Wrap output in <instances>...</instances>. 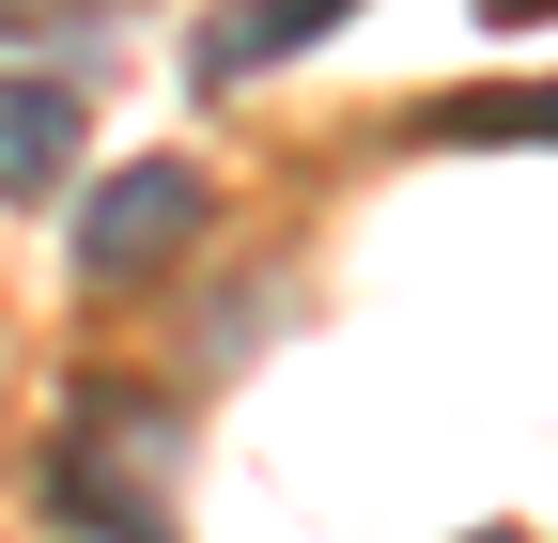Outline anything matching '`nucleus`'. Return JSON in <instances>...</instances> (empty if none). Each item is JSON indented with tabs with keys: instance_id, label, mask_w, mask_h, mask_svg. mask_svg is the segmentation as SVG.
Returning a JSON list of instances; mask_svg holds the SVG:
<instances>
[{
	"instance_id": "1",
	"label": "nucleus",
	"mask_w": 558,
	"mask_h": 543,
	"mask_svg": "<svg viewBox=\"0 0 558 543\" xmlns=\"http://www.w3.org/2000/svg\"><path fill=\"white\" fill-rule=\"evenodd\" d=\"M171 435H156V403L140 388H94V420H78V450L47 466V497L78 512V528H109V543H171V482H140Z\"/></svg>"
},
{
	"instance_id": "2",
	"label": "nucleus",
	"mask_w": 558,
	"mask_h": 543,
	"mask_svg": "<svg viewBox=\"0 0 558 543\" xmlns=\"http://www.w3.org/2000/svg\"><path fill=\"white\" fill-rule=\"evenodd\" d=\"M186 249H202V171L186 156H140V171L78 186V264L94 280H156V264H186Z\"/></svg>"
},
{
	"instance_id": "6",
	"label": "nucleus",
	"mask_w": 558,
	"mask_h": 543,
	"mask_svg": "<svg viewBox=\"0 0 558 543\" xmlns=\"http://www.w3.org/2000/svg\"><path fill=\"white\" fill-rule=\"evenodd\" d=\"M465 16H481V32H543L558 0H465Z\"/></svg>"
},
{
	"instance_id": "7",
	"label": "nucleus",
	"mask_w": 558,
	"mask_h": 543,
	"mask_svg": "<svg viewBox=\"0 0 558 543\" xmlns=\"http://www.w3.org/2000/svg\"><path fill=\"white\" fill-rule=\"evenodd\" d=\"M465 543H512V528H465Z\"/></svg>"
},
{
	"instance_id": "4",
	"label": "nucleus",
	"mask_w": 558,
	"mask_h": 543,
	"mask_svg": "<svg viewBox=\"0 0 558 543\" xmlns=\"http://www.w3.org/2000/svg\"><path fill=\"white\" fill-rule=\"evenodd\" d=\"M341 16H357V0H233L218 32H202V62H218V79H248L264 47H311V32H341Z\"/></svg>"
},
{
	"instance_id": "3",
	"label": "nucleus",
	"mask_w": 558,
	"mask_h": 543,
	"mask_svg": "<svg viewBox=\"0 0 558 543\" xmlns=\"http://www.w3.org/2000/svg\"><path fill=\"white\" fill-rule=\"evenodd\" d=\"M78 171V94L62 79H0V202H47Z\"/></svg>"
},
{
	"instance_id": "5",
	"label": "nucleus",
	"mask_w": 558,
	"mask_h": 543,
	"mask_svg": "<svg viewBox=\"0 0 558 543\" xmlns=\"http://www.w3.org/2000/svg\"><path fill=\"white\" fill-rule=\"evenodd\" d=\"M435 141H558V94H450Z\"/></svg>"
}]
</instances>
